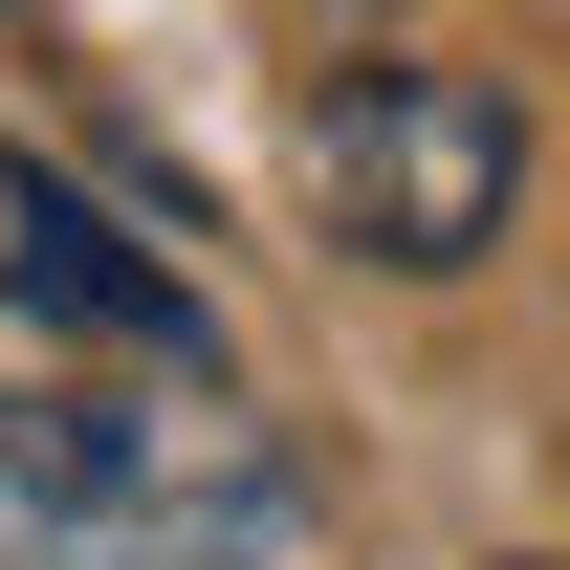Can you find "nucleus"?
Returning a JSON list of instances; mask_svg holds the SVG:
<instances>
[{
	"label": "nucleus",
	"mask_w": 570,
	"mask_h": 570,
	"mask_svg": "<svg viewBox=\"0 0 570 570\" xmlns=\"http://www.w3.org/2000/svg\"><path fill=\"white\" fill-rule=\"evenodd\" d=\"M307 549V461L242 395H88V373H0V570H285Z\"/></svg>",
	"instance_id": "obj_1"
},
{
	"label": "nucleus",
	"mask_w": 570,
	"mask_h": 570,
	"mask_svg": "<svg viewBox=\"0 0 570 570\" xmlns=\"http://www.w3.org/2000/svg\"><path fill=\"white\" fill-rule=\"evenodd\" d=\"M307 219H330L352 264H395V285H461L504 219H527V110H504L483 67L373 45V67L307 88Z\"/></svg>",
	"instance_id": "obj_2"
},
{
	"label": "nucleus",
	"mask_w": 570,
	"mask_h": 570,
	"mask_svg": "<svg viewBox=\"0 0 570 570\" xmlns=\"http://www.w3.org/2000/svg\"><path fill=\"white\" fill-rule=\"evenodd\" d=\"M0 307H22V330H67V352H154V373H219L198 285L154 264L132 219H88L67 176H0Z\"/></svg>",
	"instance_id": "obj_3"
}]
</instances>
